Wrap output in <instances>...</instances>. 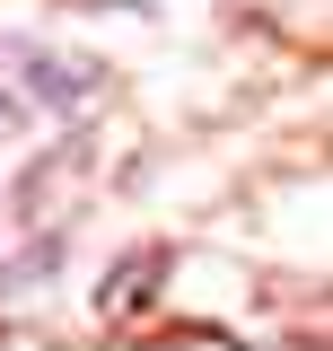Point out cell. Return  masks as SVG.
<instances>
[{
    "mask_svg": "<svg viewBox=\"0 0 333 351\" xmlns=\"http://www.w3.org/2000/svg\"><path fill=\"white\" fill-rule=\"evenodd\" d=\"M166 281V255L158 246H149V255H132L123 272H114V281H106V290H97V316H132V307L149 299V290H158Z\"/></svg>",
    "mask_w": 333,
    "mask_h": 351,
    "instance_id": "1",
    "label": "cell"
}]
</instances>
